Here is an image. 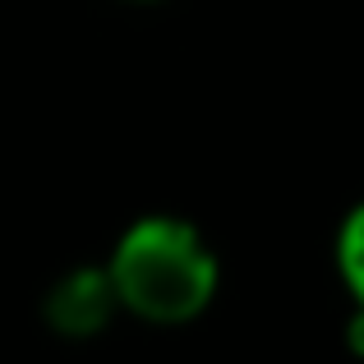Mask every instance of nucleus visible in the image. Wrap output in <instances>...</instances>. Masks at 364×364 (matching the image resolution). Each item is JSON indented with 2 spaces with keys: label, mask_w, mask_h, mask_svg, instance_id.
Returning <instances> with one entry per match:
<instances>
[{
  "label": "nucleus",
  "mask_w": 364,
  "mask_h": 364,
  "mask_svg": "<svg viewBox=\"0 0 364 364\" xmlns=\"http://www.w3.org/2000/svg\"><path fill=\"white\" fill-rule=\"evenodd\" d=\"M341 341L355 360H364V309H350L346 314V328H341Z\"/></svg>",
  "instance_id": "obj_4"
},
{
  "label": "nucleus",
  "mask_w": 364,
  "mask_h": 364,
  "mask_svg": "<svg viewBox=\"0 0 364 364\" xmlns=\"http://www.w3.org/2000/svg\"><path fill=\"white\" fill-rule=\"evenodd\" d=\"M120 314L148 328H185L213 309L222 291V254L203 226L180 213H143L102 258Z\"/></svg>",
  "instance_id": "obj_1"
},
{
  "label": "nucleus",
  "mask_w": 364,
  "mask_h": 364,
  "mask_svg": "<svg viewBox=\"0 0 364 364\" xmlns=\"http://www.w3.org/2000/svg\"><path fill=\"white\" fill-rule=\"evenodd\" d=\"M134 5H161V0H134Z\"/></svg>",
  "instance_id": "obj_5"
},
{
  "label": "nucleus",
  "mask_w": 364,
  "mask_h": 364,
  "mask_svg": "<svg viewBox=\"0 0 364 364\" xmlns=\"http://www.w3.org/2000/svg\"><path fill=\"white\" fill-rule=\"evenodd\" d=\"M51 332L70 341H88L97 332L111 328V318L120 314L116 304V291H111V277L102 263H79L60 277V282L46 291V304H42Z\"/></svg>",
  "instance_id": "obj_2"
},
{
  "label": "nucleus",
  "mask_w": 364,
  "mask_h": 364,
  "mask_svg": "<svg viewBox=\"0 0 364 364\" xmlns=\"http://www.w3.org/2000/svg\"><path fill=\"white\" fill-rule=\"evenodd\" d=\"M332 267H337L350 309H364V198L341 213L337 235H332Z\"/></svg>",
  "instance_id": "obj_3"
}]
</instances>
